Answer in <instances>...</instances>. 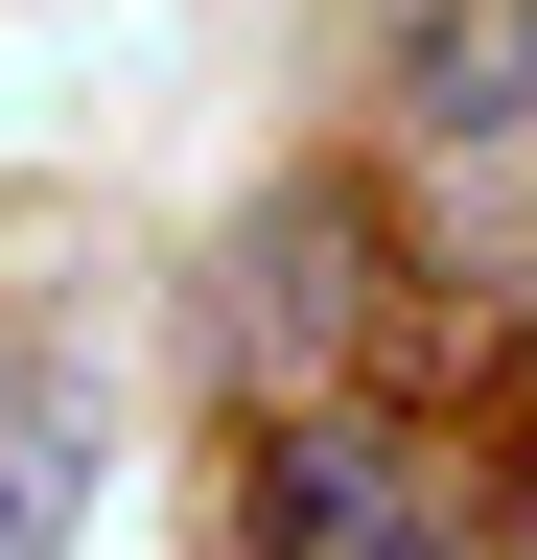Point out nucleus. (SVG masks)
I'll list each match as a JSON object with an SVG mask.
<instances>
[{
  "label": "nucleus",
  "mask_w": 537,
  "mask_h": 560,
  "mask_svg": "<svg viewBox=\"0 0 537 560\" xmlns=\"http://www.w3.org/2000/svg\"><path fill=\"white\" fill-rule=\"evenodd\" d=\"M94 514V397H0V560H47Z\"/></svg>",
  "instance_id": "20e7f679"
},
{
  "label": "nucleus",
  "mask_w": 537,
  "mask_h": 560,
  "mask_svg": "<svg viewBox=\"0 0 537 560\" xmlns=\"http://www.w3.org/2000/svg\"><path fill=\"white\" fill-rule=\"evenodd\" d=\"M397 117L467 140V164L537 140V0H421V24H397Z\"/></svg>",
  "instance_id": "7ed1b4c3"
},
{
  "label": "nucleus",
  "mask_w": 537,
  "mask_h": 560,
  "mask_svg": "<svg viewBox=\"0 0 537 560\" xmlns=\"http://www.w3.org/2000/svg\"><path fill=\"white\" fill-rule=\"evenodd\" d=\"M257 560H491L444 514V467L397 444L351 397H281V444H257Z\"/></svg>",
  "instance_id": "f257e3e1"
},
{
  "label": "nucleus",
  "mask_w": 537,
  "mask_h": 560,
  "mask_svg": "<svg viewBox=\"0 0 537 560\" xmlns=\"http://www.w3.org/2000/svg\"><path fill=\"white\" fill-rule=\"evenodd\" d=\"M351 327H374V234H351L327 187H281V210L234 234V350H257L281 397H327V350H351Z\"/></svg>",
  "instance_id": "f03ea898"
}]
</instances>
